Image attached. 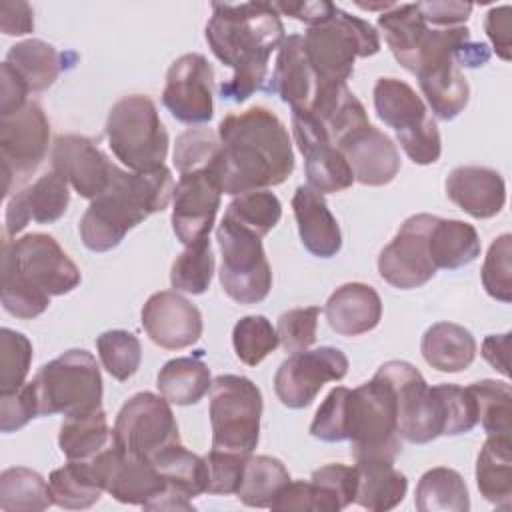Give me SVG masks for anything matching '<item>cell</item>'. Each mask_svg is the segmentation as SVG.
Returning a JSON list of instances; mask_svg holds the SVG:
<instances>
[{
	"instance_id": "cell-18",
	"label": "cell",
	"mask_w": 512,
	"mask_h": 512,
	"mask_svg": "<svg viewBox=\"0 0 512 512\" xmlns=\"http://www.w3.org/2000/svg\"><path fill=\"white\" fill-rule=\"evenodd\" d=\"M292 132L304 156V172L310 188L320 194H334L354 184V174L346 158L310 110H292Z\"/></svg>"
},
{
	"instance_id": "cell-32",
	"label": "cell",
	"mask_w": 512,
	"mask_h": 512,
	"mask_svg": "<svg viewBox=\"0 0 512 512\" xmlns=\"http://www.w3.org/2000/svg\"><path fill=\"white\" fill-rule=\"evenodd\" d=\"M476 486L484 500L500 510L512 508L510 436H488L476 458Z\"/></svg>"
},
{
	"instance_id": "cell-52",
	"label": "cell",
	"mask_w": 512,
	"mask_h": 512,
	"mask_svg": "<svg viewBox=\"0 0 512 512\" xmlns=\"http://www.w3.org/2000/svg\"><path fill=\"white\" fill-rule=\"evenodd\" d=\"M250 454H238V452H228V450H216L212 448L206 460L208 468V484H206V494H216V496H228L236 494L242 482L244 466Z\"/></svg>"
},
{
	"instance_id": "cell-30",
	"label": "cell",
	"mask_w": 512,
	"mask_h": 512,
	"mask_svg": "<svg viewBox=\"0 0 512 512\" xmlns=\"http://www.w3.org/2000/svg\"><path fill=\"white\" fill-rule=\"evenodd\" d=\"M354 504L370 512L396 508L408 490V478L388 460H356Z\"/></svg>"
},
{
	"instance_id": "cell-33",
	"label": "cell",
	"mask_w": 512,
	"mask_h": 512,
	"mask_svg": "<svg viewBox=\"0 0 512 512\" xmlns=\"http://www.w3.org/2000/svg\"><path fill=\"white\" fill-rule=\"evenodd\" d=\"M480 236L464 220L434 218L428 232V252L436 270H456L480 256Z\"/></svg>"
},
{
	"instance_id": "cell-21",
	"label": "cell",
	"mask_w": 512,
	"mask_h": 512,
	"mask_svg": "<svg viewBox=\"0 0 512 512\" xmlns=\"http://www.w3.org/2000/svg\"><path fill=\"white\" fill-rule=\"evenodd\" d=\"M116 164L86 136L60 134L52 146V170L86 200L98 198L112 182Z\"/></svg>"
},
{
	"instance_id": "cell-54",
	"label": "cell",
	"mask_w": 512,
	"mask_h": 512,
	"mask_svg": "<svg viewBox=\"0 0 512 512\" xmlns=\"http://www.w3.org/2000/svg\"><path fill=\"white\" fill-rule=\"evenodd\" d=\"M438 392L444 400L446 432L444 436H458L470 432L478 424V406L472 392L456 384H438Z\"/></svg>"
},
{
	"instance_id": "cell-27",
	"label": "cell",
	"mask_w": 512,
	"mask_h": 512,
	"mask_svg": "<svg viewBox=\"0 0 512 512\" xmlns=\"http://www.w3.org/2000/svg\"><path fill=\"white\" fill-rule=\"evenodd\" d=\"M318 86V78L306 56L304 38L300 34L286 36L278 48L268 90L276 92L292 110H308Z\"/></svg>"
},
{
	"instance_id": "cell-38",
	"label": "cell",
	"mask_w": 512,
	"mask_h": 512,
	"mask_svg": "<svg viewBox=\"0 0 512 512\" xmlns=\"http://www.w3.org/2000/svg\"><path fill=\"white\" fill-rule=\"evenodd\" d=\"M4 62L18 72L30 92L50 88L62 70L60 52L52 44L38 38L22 40L10 46Z\"/></svg>"
},
{
	"instance_id": "cell-45",
	"label": "cell",
	"mask_w": 512,
	"mask_h": 512,
	"mask_svg": "<svg viewBox=\"0 0 512 512\" xmlns=\"http://www.w3.org/2000/svg\"><path fill=\"white\" fill-rule=\"evenodd\" d=\"M282 216V204L276 194L268 190H254L240 196L226 206L224 218L264 238Z\"/></svg>"
},
{
	"instance_id": "cell-22",
	"label": "cell",
	"mask_w": 512,
	"mask_h": 512,
	"mask_svg": "<svg viewBox=\"0 0 512 512\" xmlns=\"http://www.w3.org/2000/svg\"><path fill=\"white\" fill-rule=\"evenodd\" d=\"M150 462L156 466L160 476L166 482V488L152 498L144 508L146 510H194L192 498L206 494L208 468L206 460L188 448L182 442H174L158 450Z\"/></svg>"
},
{
	"instance_id": "cell-11",
	"label": "cell",
	"mask_w": 512,
	"mask_h": 512,
	"mask_svg": "<svg viewBox=\"0 0 512 512\" xmlns=\"http://www.w3.org/2000/svg\"><path fill=\"white\" fill-rule=\"evenodd\" d=\"M2 274H10L38 292L52 296L70 294L80 286L82 274L58 240L44 232L4 238Z\"/></svg>"
},
{
	"instance_id": "cell-41",
	"label": "cell",
	"mask_w": 512,
	"mask_h": 512,
	"mask_svg": "<svg viewBox=\"0 0 512 512\" xmlns=\"http://www.w3.org/2000/svg\"><path fill=\"white\" fill-rule=\"evenodd\" d=\"M288 482L290 474L278 458L266 454H250L236 496L242 504L250 508H270L278 492Z\"/></svg>"
},
{
	"instance_id": "cell-26",
	"label": "cell",
	"mask_w": 512,
	"mask_h": 512,
	"mask_svg": "<svg viewBox=\"0 0 512 512\" xmlns=\"http://www.w3.org/2000/svg\"><path fill=\"white\" fill-rule=\"evenodd\" d=\"M444 188L448 200L476 220L500 214L506 204L502 174L486 166H456L448 174Z\"/></svg>"
},
{
	"instance_id": "cell-44",
	"label": "cell",
	"mask_w": 512,
	"mask_h": 512,
	"mask_svg": "<svg viewBox=\"0 0 512 512\" xmlns=\"http://www.w3.org/2000/svg\"><path fill=\"white\" fill-rule=\"evenodd\" d=\"M478 406V422L488 436H510L512 430V388L508 382L478 380L468 386Z\"/></svg>"
},
{
	"instance_id": "cell-47",
	"label": "cell",
	"mask_w": 512,
	"mask_h": 512,
	"mask_svg": "<svg viewBox=\"0 0 512 512\" xmlns=\"http://www.w3.org/2000/svg\"><path fill=\"white\" fill-rule=\"evenodd\" d=\"M278 332L262 314L240 318L232 330V346L236 358L246 366H258L268 354L278 348Z\"/></svg>"
},
{
	"instance_id": "cell-13",
	"label": "cell",
	"mask_w": 512,
	"mask_h": 512,
	"mask_svg": "<svg viewBox=\"0 0 512 512\" xmlns=\"http://www.w3.org/2000/svg\"><path fill=\"white\" fill-rule=\"evenodd\" d=\"M216 240L222 254L218 276L226 296L238 304L262 302L272 288V268L262 238L222 218Z\"/></svg>"
},
{
	"instance_id": "cell-56",
	"label": "cell",
	"mask_w": 512,
	"mask_h": 512,
	"mask_svg": "<svg viewBox=\"0 0 512 512\" xmlns=\"http://www.w3.org/2000/svg\"><path fill=\"white\" fill-rule=\"evenodd\" d=\"M32 418H38L32 382H26L10 394H0V430L4 434L24 428Z\"/></svg>"
},
{
	"instance_id": "cell-12",
	"label": "cell",
	"mask_w": 512,
	"mask_h": 512,
	"mask_svg": "<svg viewBox=\"0 0 512 512\" xmlns=\"http://www.w3.org/2000/svg\"><path fill=\"white\" fill-rule=\"evenodd\" d=\"M396 396L398 434L412 444H428L446 432L444 400L438 386H428L416 366L404 360H388L378 370Z\"/></svg>"
},
{
	"instance_id": "cell-49",
	"label": "cell",
	"mask_w": 512,
	"mask_h": 512,
	"mask_svg": "<svg viewBox=\"0 0 512 512\" xmlns=\"http://www.w3.org/2000/svg\"><path fill=\"white\" fill-rule=\"evenodd\" d=\"M32 364V342L12 328L0 330V394H10L26 384Z\"/></svg>"
},
{
	"instance_id": "cell-2",
	"label": "cell",
	"mask_w": 512,
	"mask_h": 512,
	"mask_svg": "<svg viewBox=\"0 0 512 512\" xmlns=\"http://www.w3.org/2000/svg\"><path fill=\"white\" fill-rule=\"evenodd\" d=\"M204 34L212 54L232 68V78L220 84V96L232 102H244L264 86L270 56L286 38L278 10L262 0L214 2Z\"/></svg>"
},
{
	"instance_id": "cell-14",
	"label": "cell",
	"mask_w": 512,
	"mask_h": 512,
	"mask_svg": "<svg viewBox=\"0 0 512 512\" xmlns=\"http://www.w3.org/2000/svg\"><path fill=\"white\" fill-rule=\"evenodd\" d=\"M48 144L50 122L38 102L28 100L16 114L0 118V158L6 196L14 192V184L38 170L48 154Z\"/></svg>"
},
{
	"instance_id": "cell-20",
	"label": "cell",
	"mask_w": 512,
	"mask_h": 512,
	"mask_svg": "<svg viewBox=\"0 0 512 512\" xmlns=\"http://www.w3.org/2000/svg\"><path fill=\"white\" fill-rule=\"evenodd\" d=\"M222 188L212 170H198L178 178L172 194V230L188 246L206 238L220 208Z\"/></svg>"
},
{
	"instance_id": "cell-4",
	"label": "cell",
	"mask_w": 512,
	"mask_h": 512,
	"mask_svg": "<svg viewBox=\"0 0 512 512\" xmlns=\"http://www.w3.org/2000/svg\"><path fill=\"white\" fill-rule=\"evenodd\" d=\"M346 440L354 460L394 462L402 450L396 418V396L378 372L366 384L348 390Z\"/></svg>"
},
{
	"instance_id": "cell-39",
	"label": "cell",
	"mask_w": 512,
	"mask_h": 512,
	"mask_svg": "<svg viewBox=\"0 0 512 512\" xmlns=\"http://www.w3.org/2000/svg\"><path fill=\"white\" fill-rule=\"evenodd\" d=\"M378 28L396 58V62L408 70L414 58L416 46L420 44L424 32L428 30L416 4H394L390 10L378 16Z\"/></svg>"
},
{
	"instance_id": "cell-34",
	"label": "cell",
	"mask_w": 512,
	"mask_h": 512,
	"mask_svg": "<svg viewBox=\"0 0 512 512\" xmlns=\"http://www.w3.org/2000/svg\"><path fill=\"white\" fill-rule=\"evenodd\" d=\"M158 392L176 406L198 404L212 388L210 368L198 356L168 360L156 376Z\"/></svg>"
},
{
	"instance_id": "cell-8",
	"label": "cell",
	"mask_w": 512,
	"mask_h": 512,
	"mask_svg": "<svg viewBox=\"0 0 512 512\" xmlns=\"http://www.w3.org/2000/svg\"><path fill=\"white\" fill-rule=\"evenodd\" d=\"M38 416L80 414L102 408V374L84 348H70L44 364L30 380Z\"/></svg>"
},
{
	"instance_id": "cell-9",
	"label": "cell",
	"mask_w": 512,
	"mask_h": 512,
	"mask_svg": "<svg viewBox=\"0 0 512 512\" xmlns=\"http://www.w3.org/2000/svg\"><path fill=\"white\" fill-rule=\"evenodd\" d=\"M374 108L378 118L396 130L406 156L420 166L438 162L442 138L424 100L404 80L382 76L374 84Z\"/></svg>"
},
{
	"instance_id": "cell-55",
	"label": "cell",
	"mask_w": 512,
	"mask_h": 512,
	"mask_svg": "<svg viewBox=\"0 0 512 512\" xmlns=\"http://www.w3.org/2000/svg\"><path fill=\"white\" fill-rule=\"evenodd\" d=\"M2 308L22 320H32L46 312L50 306V296L44 292L34 290L32 286L24 284L22 280L2 274Z\"/></svg>"
},
{
	"instance_id": "cell-29",
	"label": "cell",
	"mask_w": 512,
	"mask_h": 512,
	"mask_svg": "<svg viewBox=\"0 0 512 512\" xmlns=\"http://www.w3.org/2000/svg\"><path fill=\"white\" fill-rule=\"evenodd\" d=\"M328 326L340 336H360L374 330L382 320V300L364 282L338 286L324 306Z\"/></svg>"
},
{
	"instance_id": "cell-61",
	"label": "cell",
	"mask_w": 512,
	"mask_h": 512,
	"mask_svg": "<svg viewBox=\"0 0 512 512\" xmlns=\"http://www.w3.org/2000/svg\"><path fill=\"white\" fill-rule=\"evenodd\" d=\"M0 30L6 36H24L34 30V12L26 2L0 4Z\"/></svg>"
},
{
	"instance_id": "cell-46",
	"label": "cell",
	"mask_w": 512,
	"mask_h": 512,
	"mask_svg": "<svg viewBox=\"0 0 512 512\" xmlns=\"http://www.w3.org/2000/svg\"><path fill=\"white\" fill-rule=\"evenodd\" d=\"M218 132L206 126H194L176 136L172 162L180 176L192 174L198 170H212L220 154Z\"/></svg>"
},
{
	"instance_id": "cell-23",
	"label": "cell",
	"mask_w": 512,
	"mask_h": 512,
	"mask_svg": "<svg viewBox=\"0 0 512 512\" xmlns=\"http://www.w3.org/2000/svg\"><path fill=\"white\" fill-rule=\"evenodd\" d=\"M142 326L148 338L164 350H182L202 336L200 310L176 290L152 294L142 306Z\"/></svg>"
},
{
	"instance_id": "cell-59",
	"label": "cell",
	"mask_w": 512,
	"mask_h": 512,
	"mask_svg": "<svg viewBox=\"0 0 512 512\" xmlns=\"http://www.w3.org/2000/svg\"><path fill=\"white\" fill-rule=\"evenodd\" d=\"M484 30L486 36L496 52L498 58L508 62L512 58V48H510V6H496L490 8L486 18H484Z\"/></svg>"
},
{
	"instance_id": "cell-63",
	"label": "cell",
	"mask_w": 512,
	"mask_h": 512,
	"mask_svg": "<svg viewBox=\"0 0 512 512\" xmlns=\"http://www.w3.org/2000/svg\"><path fill=\"white\" fill-rule=\"evenodd\" d=\"M510 332H504V334H490L484 338L482 342V358L494 368L498 370L504 378L510 376Z\"/></svg>"
},
{
	"instance_id": "cell-28",
	"label": "cell",
	"mask_w": 512,
	"mask_h": 512,
	"mask_svg": "<svg viewBox=\"0 0 512 512\" xmlns=\"http://www.w3.org/2000/svg\"><path fill=\"white\" fill-rule=\"evenodd\" d=\"M292 210L300 242L312 256L326 260L340 252L342 232L324 200V194L310 186H298L292 196Z\"/></svg>"
},
{
	"instance_id": "cell-16",
	"label": "cell",
	"mask_w": 512,
	"mask_h": 512,
	"mask_svg": "<svg viewBox=\"0 0 512 512\" xmlns=\"http://www.w3.org/2000/svg\"><path fill=\"white\" fill-rule=\"evenodd\" d=\"M348 374V358L340 348L320 346L288 356L274 376L278 400L294 410L310 406L326 382H338Z\"/></svg>"
},
{
	"instance_id": "cell-40",
	"label": "cell",
	"mask_w": 512,
	"mask_h": 512,
	"mask_svg": "<svg viewBox=\"0 0 512 512\" xmlns=\"http://www.w3.org/2000/svg\"><path fill=\"white\" fill-rule=\"evenodd\" d=\"M54 504L50 482L36 470L26 466H12L0 474V510L4 512H32L46 510Z\"/></svg>"
},
{
	"instance_id": "cell-19",
	"label": "cell",
	"mask_w": 512,
	"mask_h": 512,
	"mask_svg": "<svg viewBox=\"0 0 512 512\" xmlns=\"http://www.w3.org/2000/svg\"><path fill=\"white\" fill-rule=\"evenodd\" d=\"M166 110L182 124H206L214 116V70L206 56L190 52L176 58L162 90Z\"/></svg>"
},
{
	"instance_id": "cell-24",
	"label": "cell",
	"mask_w": 512,
	"mask_h": 512,
	"mask_svg": "<svg viewBox=\"0 0 512 512\" xmlns=\"http://www.w3.org/2000/svg\"><path fill=\"white\" fill-rule=\"evenodd\" d=\"M354 180L364 186H386L400 172L396 144L370 122L356 126L336 142Z\"/></svg>"
},
{
	"instance_id": "cell-31",
	"label": "cell",
	"mask_w": 512,
	"mask_h": 512,
	"mask_svg": "<svg viewBox=\"0 0 512 512\" xmlns=\"http://www.w3.org/2000/svg\"><path fill=\"white\" fill-rule=\"evenodd\" d=\"M476 338L472 332L454 322L432 324L420 342V352L438 372L456 374L472 366L476 358Z\"/></svg>"
},
{
	"instance_id": "cell-17",
	"label": "cell",
	"mask_w": 512,
	"mask_h": 512,
	"mask_svg": "<svg viewBox=\"0 0 512 512\" xmlns=\"http://www.w3.org/2000/svg\"><path fill=\"white\" fill-rule=\"evenodd\" d=\"M436 216L414 214L398 228L396 236L378 254V274L398 290L420 288L438 272L428 252V232Z\"/></svg>"
},
{
	"instance_id": "cell-15",
	"label": "cell",
	"mask_w": 512,
	"mask_h": 512,
	"mask_svg": "<svg viewBox=\"0 0 512 512\" xmlns=\"http://www.w3.org/2000/svg\"><path fill=\"white\" fill-rule=\"evenodd\" d=\"M114 436L128 454L148 460L164 446L180 442L170 402L154 392H138L122 404Z\"/></svg>"
},
{
	"instance_id": "cell-50",
	"label": "cell",
	"mask_w": 512,
	"mask_h": 512,
	"mask_svg": "<svg viewBox=\"0 0 512 512\" xmlns=\"http://www.w3.org/2000/svg\"><path fill=\"white\" fill-rule=\"evenodd\" d=\"M482 286L498 302L512 300V236L500 234L488 248L482 264Z\"/></svg>"
},
{
	"instance_id": "cell-10",
	"label": "cell",
	"mask_w": 512,
	"mask_h": 512,
	"mask_svg": "<svg viewBox=\"0 0 512 512\" xmlns=\"http://www.w3.org/2000/svg\"><path fill=\"white\" fill-rule=\"evenodd\" d=\"M262 392L246 376L220 374L210 388L212 448L252 454L260 440Z\"/></svg>"
},
{
	"instance_id": "cell-25",
	"label": "cell",
	"mask_w": 512,
	"mask_h": 512,
	"mask_svg": "<svg viewBox=\"0 0 512 512\" xmlns=\"http://www.w3.org/2000/svg\"><path fill=\"white\" fill-rule=\"evenodd\" d=\"M64 176L56 170L42 174L32 184L8 196L4 214V236H16L30 220L38 224H52L64 216L70 204V190Z\"/></svg>"
},
{
	"instance_id": "cell-1",
	"label": "cell",
	"mask_w": 512,
	"mask_h": 512,
	"mask_svg": "<svg viewBox=\"0 0 512 512\" xmlns=\"http://www.w3.org/2000/svg\"><path fill=\"white\" fill-rule=\"evenodd\" d=\"M220 154L212 166L222 194L240 196L278 186L294 172V150L282 120L264 106L224 116Z\"/></svg>"
},
{
	"instance_id": "cell-7",
	"label": "cell",
	"mask_w": 512,
	"mask_h": 512,
	"mask_svg": "<svg viewBox=\"0 0 512 512\" xmlns=\"http://www.w3.org/2000/svg\"><path fill=\"white\" fill-rule=\"evenodd\" d=\"M106 140L116 160L132 172H148L164 166L170 146L156 104L144 94L122 96L110 108Z\"/></svg>"
},
{
	"instance_id": "cell-36",
	"label": "cell",
	"mask_w": 512,
	"mask_h": 512,
	"mask_svg": "<svg viewBox=\"0 0 512 512\" xmlns=\"http://www.w3.org/2000/svg\"><path fill=\"white\" fill-rule=\"evenodd\" d=\"M48 482L54 504L66 510L90 508L106 492L98 472L88 460H68L62 468L52 470Z\"/></svg>"
},
{
	"instance_id": "cell-35",
	"label": "cell",
	"mask_w": 512,
	"mask_h": 512,
	"mask_svg": "<svg viewBox=\"0 0 512 512\" xmlns=\"http://www.w3.org/2000/svg\"><path fill=\"white\" fill-rule=\"evenodd\" d=\"M114 438L102 408L64 416L58 432V446L68 460H90L100 454Z\"/></svg>"
},
{
	"instance_id": "cell-43",
	"label": "cell",
	"mask_w": 512,
	"mask_h": 512,
	"mask_svg": "<svg viewBox=\"0 0 512 512\" xmlns=\"http://www.w3.org/2000/svg\"><path fill=\"white\" fill-rule=\"evenodd\" d=\"M314 512H340L356 498V468L346 464H326L310 476Z\"/></svg>"
},
{
	"instance_id": "cell-42",
	"label": "cell",
	"mask_w": 512,
	"mask_h": 512,
	"mask_svg": "<svg viewBox=\"0 0 512 512\" xmlns=\"http://www.w3.org/2000/svg\"><path fill=\"white\" fill-rule=\"evenodd\" d=\"M214 276V254L210 236L200 238L176 256L170 268V284L176 292L186 294H204L210 288Z\"/></svg>"
},
{
	"instance_id": "cell-51",
	"label": "cell",
	"mask_w": 512,
	"mask_h": 512,
	"mask_svg": "<svg viewBox=\"0 0 512 512\" xmlns=\"http://www.w3.org/2000/svg\"><path fill=\"white\" fill-rule=\"evenodd\" d=\"M318 318H320L318 306L292 308V310L280 314L278 324H276L280 346L290 354L308 350L316 342Z\"/></svg>"
},
{
	"instance_id": "cell-53",
	"label": "cell",
	"mask_w": 512,
	"mask_h": 512,
	"mask_svg": "<svg viewBox=\"0 0 512 512\" xmlns=\"http://www.w3.org/2000/svg\"><path fill=\"white\" fill-rule=\"evenodd\" d=\"M346 386H336L328 392L324 402L318 406L310 424V434L322 442L346 440Z\"/></svg>"
},
{
	"instance_id": "cell-60",
	"label": "cell",
	"mask_w": 512,
	"mask_h": 512,
	"mask_svg": "<svg viewBox=\"0 0 512 512\" xmlns=\"http://www.w3.org/2000/svg\"><path fill=\"white\" fill-rule=\"evenodd\" d=\"M274 8L278 10V14H284V16H292L308 26H316L324 20H328L334 10H336V4L328 2V0H316V2H272Z\"/></svg>"
},
{
	"instance_id": "cell-6",
	"label": "cell",
	"mask_w": 512,
	"mask_h": 512,
	"mask_svg": "<svg viewBox=\"0 0 512 512\" xmlns=\"http://www.w3.org/2000/svg\"><path fill=\"white\" fill-rule=\"evenodd\" d=\"M468 42L466 26L432 28L420 48L414 76L440 120H454L470 100L468 80L458 66V54Z\"/></svg>"
},
{
	"instance_id": "cell-5",
	"label": "cell",
	"mask_w": 512,
	"mask_h": 512,
	"mask_svg": "<svg viewBox=\"0 0 512 512\" xmlns=\"http://www.w3.org/2000/svg\"><path fill=\"white\" fill-rule=\"evenodd\" d=\"M302 38L318 84H346L354 72L356 58L380 52L376 28L340 6L328 20L308 26Z\"/></svg>"
},
{
	"instance_id": "cell-58",
	"label": "cell",
	"mask_w": 512,
	"mask_h": 512,
	"mask_svg": "<svg viewBox=\"0 0 512 512\" xmlns=\"http://www.w3.org/2000/svg\"><path fill=\"white\" fill-rule=\"evenodd\" d=\"M28 86L18 76V72L2 62L0 68V118L16 114L20 108L28 104Z\"/></svg>"
},
{
	"instance_id": "cell-48",
	"label": "cell",
	"mask_w": 512,
	"mask_h": 512,
	"mask_svg": "<svg viewBox=\"0 0 512 512\" xmlns=\"http://www.w3.org/2000/svg\"><path fill=\"white\" fill-rule=\"evenodd\" d=\"M96 350L106 372L118 382H126L140 368L142 344L128 330L102 332L96 338Z\"/></svg>"
},
{
	"instance_id": "cell-62",
	"label": "cell",
	"mask_w": 512,
	"mask_h": 512,
	"mask_svg": "<svg viewBox=\"0 0 512 512\" xmlns=\"http://www.w3.org/2000/svg\"><path fill=\"white\" fill-rule=\"evenodd\" d=\"M272 510H298V512H314L312 486L304 480H290L270 504Z\"/></svg>"
},
{
	"instance_id": "cell-57",
	"label": "cell",
	"mask_w": 512,
	"mask_h": 512,
	"mask_svg": "<svg viewBox=\"0 0 512 512\" xmlns=\"http://www.w3.org/2000/svg\"><path fill=\"white\" fill-rule=\"evenodd\" d=\"M416 6L426 24L436 28L464 26L474 8L468 2H416Z\"/></svg>"
},
{
	"instance_id": "cell-3",
	"label": "cell",
	"mask_w": 512,
	"mask_h": 512,
	"mask_svg": "<svg viewBox=\"0 0 512 512\" xmlns=\"http://www.w3.org/2000/svg\"><path fill=\"white\" fill-rule=\"evenodd\" d=\"M174 186L172 172L166 166L148 172H132L118 166L110 186L90 202L80 218L82 244L92 252L116 248L134 226L168 208Z\"/></svg>"
},
{
	"instance_id": "cell-37",
	"label": "cell",
	"mask_w": 512,
	"mask_h": 512,
	"mask_svg": "<svg viewBox=\"0 0 512 512\" xmlns=\"http://www.w3.org/2000/svg\"><path fill=\"white\" fill-rule=\"evenodd\" d=\"M414 506L420 512H468L470 494L464 478L446 466L426 470L418 480Z\"/></svg>"
}]
</instances>
